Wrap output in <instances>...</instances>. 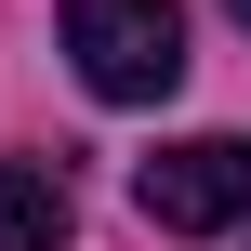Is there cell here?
<instances>
[{"label":"cell","mask_w":251,"mask_h":251,"mask_svg":"<svg viewBox=\"0 0 251 251\" xmlns=\"http://www.w3.org/2000/svg\"><path fill=\"white\" fill-rule=\"evenodd\" d=\"M66 172L53 159H0V251H66Z\"/></svg>","instance_id":"cell-3"},{"label":"cell","mask_w":251,"mask_h":251,"mask_svg":"<svg viewBox=\"0 0 251 251\" xmlns=\"http://www.w3.org/2000/svg\"><path fill=\"white\" fill-rule=\"evenodd\" d=\"M132 199H146L159 238H225V225H251V132H185V146H159V159L132 172Z\"/></svg>","instance_id":"cell-2"},{"label":"cell","mask_w":251,"mask_h":251,"mask_svg":"<svg viewBox=\"0 0 251 251\" xmlns=\"http://www.w3.org/2000/svg\"><path fill=\"white\" fill-rule=\"evenodd\" d=\"M225 13H238V26H251V0H225Z\"/></svg>","instance_id":"cell-4"},{"label":"cell","mask_w":251,"mask_h":251,"mask_svg":"<svg viewBox=\"0 0 251 251\" xmlns=\"http://www.w3.org/2000/svg\"><path fill=\"white\" fill-rule=\"evenodd\" d=\"M66 53L93 106H159L185 79V13L172 0H66Z\"/></svg>","instance_id":"cell-1"}]
</instances>
